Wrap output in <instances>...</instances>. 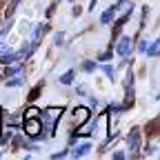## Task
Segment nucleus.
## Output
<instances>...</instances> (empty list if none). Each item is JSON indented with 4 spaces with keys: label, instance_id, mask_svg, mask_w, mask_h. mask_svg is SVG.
Masks as SVG:
<instances>
[{
    "label": "nucleus",
    "instance_id": "obj_14",
    "mask_svg": "<svg viewBox=\"0 0 160 160\" xmlns=\"http://www.w3.org/2000/svg\"><path fill=\"white\" fill-rule=\"evenodd\" d=\"M105 73H107V76H109V78H111V80H113V69H111V67H109V65H107V67H105Z\"/></svg>",
    "mask_w": 160,
    "mask_h": 160
},
{
    "label": "nucleus",
    "instance_id": "obj_12",
    "mask_svg": "<svg viewBox=\"0 0 160 160\" xmlns=\"http://www.w3.org/2000/svg\"><path fill=\"white\" fill-rule=\"evenodd\" d=\"M38 113H40V111H38L36 107H29V109H27V118H36Z\"/></svg>",
    "mask_w": 160,
    "mask_h": 160
},
{
    "label": "nucleus",
    "instance_id": "obj_1",
    "mask_svg": "<svg viewBox=\"0 0 160 160\" xmlns=\"http://www.w3.org/2000/svg\"><path fill=\"white\" fill-rule=\"evenodd\" d=\"M40 131H42V122L38 120V116L25 120V133H27V136H31V138H40Z\"/></svg>",
    "mask_w": 160,
    "mask_h": 160
},
{
    "label": "nucleus",
    "instance_id": "obj_13",
    "mask_svg": "<svg viewBox=\"0 0 160 160\" xmlns=\"http://www.w3.org/2000/svg\"><path fill=\"white\" fill-rule=\"evenodd\" d=\"M20 82H22V80H20V78H16V80H9L7 85H9V87H16V85H20Z\"/></svg>",
    "mask_w": 160,
    "mask_h": 160
},
{
    "label": "nucleus",
    "instance_id": "obj_7",
    "mask_svg": "<svg viewBox=\"0 0 160 160\" xmlns=\"http://www.w3.org/2000/svg\"><path fill=\"white\" fill-rule=\"evenodd\" d=\"M113 11H116V7H111L109 11H105V13H102V18H100V22H102V25H107L109 20L113 18Z\"/></svg>",
    "mask_w": 160,
    "mask_h": 160
},
{
    "label": "nucleus",
    "instance_id": "obj_9",
    "mask_svg": "<svg viewBox=\"0 0 160 160\" xmlns=\"http://www.w3.org/2000/svg\"><path fill=\"white\" fill-rule=\"evenodd\" d=\"M145 51H147V56H158V40H153L151 47H149V49H145Z\"/></svg>",
    "mask_w": 160,
    "mask_h": 160
},
{
    "label": "nucleus",
    "instance_id": "obj_4",
    "mask_svg": "<svg viewBox=\"0 0 160 160\" xmlns=\"http://www.w3.org/2000/svg\"><path fill=\"white\" fill-rule=\"evenodd\" d=\"M87 118H89V109H85V107H76L73 109V120H76L78 125H82Z\"/></svg>",
    "mask_w": 160,
    "mask_h": 160
},
{
    "label": "nucleus",
    "instance_id": "obj_15",
    "mask_svg": "<svg viewBox=\"0 0 160 160\" xmlns=\"http://www.w3.org/2000/svg\"><path fill=\"white\" fill-rule=\"evenodd\" d=\"M38 91H40V87H36V89L31 91V96H29V98H31V100H33V98H38Z\"/></svg>",
    "mask_w": 160,
    "mask_h": 160
},
{
    "label": "nucleus",
    "instance_id": "obj_11",
    "mask_svg": "<svg viewBox=\"0 0 160 160\" xmlns=\"http://www.w3.org/2000/svg\"><path fill=\"white\" fill-rule=\"evenodd\" d=\"M18 2H20V0H11V5H9V9H7V13H5V16H11V13H13V9L18 7Z\"/></svg>",
    "mask_w": 160,
    "mask_h": 160
},
{
    "label": "nucleus",
    "instance_id": "obj_10",
    "mask_svg": "<svg viewBox=\"0 0 160 160\" xmlns=\"http://www.w3.org/2000/svg\"><path fill=\"white\" fill-rule=\"evenodd\" d=\"M16 73H20V67H7V69H5V78L16 76Z\"/></svg>",
    "mask_w": 160,
    "mask_h": 160
},
{
    "label": "nucleus",
    "instance_id": "obj_3",
    "mask_svg": "<svg viewBox=\"0 0 160 160\" xmlns=\"http://www.w3.org/2000/svg\"><path fill=\"white\" fill-rule=\"evenodd\" d=\"M127 145L131 151H138L140 149V131L138 129H131V133L127 136Z\"/></svg>",
    "mask_w": 160,
    "mask_h": 160
},
{
    "label": "nucleus",
    "instance_id": "obj_6",
    "mask_svg": "<svg viewBox=\"0 0 160 160\" xmlns=\"http://www.w3.org/2000/svg\"><path fill=\"white\" fill-rule=\"evenodd\" d=\"M18 60V53H0V62L2 65H13Z\"/></svg>",
    "mask_w": 160,
    "mask_h": 160
},
{
    "label": "nucleus",
    "instance_id": "obj_5",
    "mask_svg": "<svg viewBox=\"0 0 160 160\" xmlns=\"http://www.w3.org/2000/svg\"><path fill=\"white\" fill-rule=\"evenodd\" d=\"M89 149H91V145L89 142H82V145H78L73 151H71V156H76V158H80V156H85V153H89Z\"/></svg>",
    "mask_w": 160,
    "mask_h": 160
},
{
    "label": "nucleus",
    "instance_id": "obj_2",
    "mask_svg": "<svg viewBox=\"0 0 160 160\" xmlns=\"http://www.w3.org/2000/svg\"><path fill=\"white\" fill-rule=\"evenodd\" d=\"M116 51L120 53V56H129V51H131V38H120L118 40V45H116Z\"/></svg>",
    "mask_w": 160,
    "mask_h": 160
},
{
    "label": "nucleus",
    "instance_id": "obj_8",
    "mask_svg": "<svg viewBox=\"0 0 160 160\" xmlns=\"http://www.w3.org/2000/svg\"><path fill=\"white\" fill-rule=\"evenodd\" d=\"M60 82H62V85H71V82H73V71H67V73H62Z\"/></svg>",
    "mask_w": 160,
    "mask_h": 160
}]
</instances>
